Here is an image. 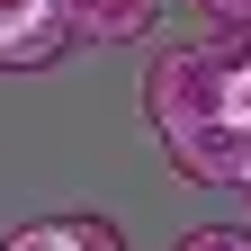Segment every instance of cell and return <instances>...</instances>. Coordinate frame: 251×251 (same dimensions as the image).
I'll list each match as a JSON object with an SVG mask.
<instances>
[{
    "mask_svg": "<svg viewBox=\"0 0 251 251\" xmlns=\"http://www.w3.org/2000/svg\"><path fill=\"white\" fill-rule=\"evenodd\" d=\"M171 171L198 179V188H242V179H251V126H242V117H215V126L171 135Z\"/></svg>",
    "mask_w": 251,
    "mask_h": 251,
    "instance_id": "cell-3",
    "label": "cell"
},
{
    "mask_svg": "<svg viewBox=\"0 0 251 251\" xmlns=\"http://www.w3.org/2000/svg\"><path fill=\"white\" fill-rule=\"evenodd\" d=\"M0 251H126V233L108 215H45V225H18Z\"/></svg>",
    "mask_w": 251,
    "mask_h": 251,
    "instance_id": "cell-4",
    "label": "cell"
},
{
    "mask_svg": "<svg viewBox=\"0 0 251 251\" xmlns=\"http://www.w3.org/2000/svg\"><path fill=\"white\" fill-rule=\"evenodd\" d=\"M144 117L162 126V144L188 135V126L233 117V108H225V63H215V45H171L162 63H152V81H144Z\"/></svg>",
    "mask_w": 251,
    "mask_h": 251,
    "instance_id": "cell-1",
    "label": "cell"
},
{
    "mask_svg": "<svg viewBox=\"0 0 251 251\" xmlns=\"http://www.w3.org/2000/svg\"><path fill=\"white\" fill-rule=\"evenodd\" d=\"M81 45L63 0H0V72H45Z\"/></svg>",
    "mask_w": 251,
    "mask_h": 251,
    "instance_id": "cell-2",
    "label": "cell"
},
{
    "mask_svg": "<svg viewBox=\"0 0 251 251\" xmlns=\"http://www.w3.org/2000/svg\"><path fill=\"white\" fill-rule=\"evenodd\" d=\"M215 63H225V108L251 126V36H215Z\"/></svg>",
    "mask_w": 251,
    "mask_h": 251,
    "instance_id": "cell-6",
    "label": "cell"
},
{
    "mask_svg": "<svg viewBox=\"0 0 251 251\" xmlns=\"http://www.w3.org/2000/svg\"><path fill=\"white\" fill-rule=\"evenodd\" d=\"M152 18H162V0H72L81 45H135V36H152Z\"/></svg>",
    "mask_w": 251,
    "mask_h": 251,
    "instance_id": "cell-5",
    "label": "cell"
},
{
    "mask_svg": "<svg viewBox=\"0 0 251 251\" xmlns=\"http://www.w3.org/2000/svg\"><path fill=\"white\" fill-rule=\"evenodd\" d=\"M171 251H251V225H198V233H179Z\"/></svg>",
    "mask_w": 251,
    "mask_h": 251,
    "instance_id": "cell-7",
    "label": "cell"
},
{
    "mask_svg": "<svg viewBox=\"0 0 251 251\" xmlns=\"http://www.w3.org/2000/svg\"><path fill=\"white\" fill-rule=\"evenodd\" d=\"M242 198H251V179H242Z\"/></svg>",
    "mask_w": 251,
    "mask_h": 251,
    "instance_id": "cell-9",
    "label": "cell"
},
{
    "mask_svg": "<svg viewBox=\"0 0 251 251\" xmlns=\"http://www.w3.org/2000/svg\"><path fill=\"white\" fill-rule=\"evenodd\" d=\"M188 9H198L215 36H251V0H188Z\"/></svg>",
    "mask_w": 251,
    "mask_h": 251,
    "instance_id": "cell-8",
    "label": "cell"
},
{
    "mask_svg": "<svg viewBox=\"0 0 251 251\" xmlns=\"http://www.w3.org/2000/svg\"><path fill=\"white\" fill-rule=\"evenodd\" d=\"M63 9H72V0H63Z\"/></svg>",
    "mask_w": 251,
    "mask_h": 251,
    "instance_id": "cell-10",
    "label": "cell"
}]
</instances>
